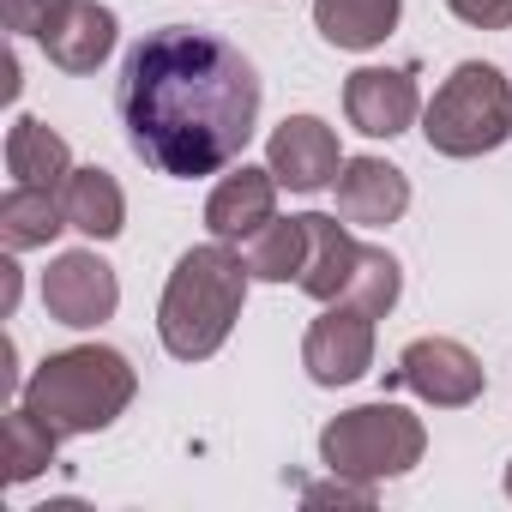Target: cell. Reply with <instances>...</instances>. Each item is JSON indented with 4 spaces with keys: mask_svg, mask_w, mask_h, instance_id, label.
Here are the masks:
<instances>
[{
    "mask_svg": "<svg viewBox=\"0 0 512 512\" xmlns=\"http://www.w3.org/2000/svg\"><path fill=\"white\" fill-rule=\"evenodd\" d=\"M344 115L356 133L368 139H398L416 115H422V97H416V73L410 67H356L344 79Z\"/></svg>",
    "mask_w": 512,
    "mask_h": 512,
    "instance_id": "cell-10",
    "label": "cell"
},
{
    "mask_svg": "<svg viewBox=\"0 0 512 512\" xmlns=\"http://www.w3.org/2000/svg\"><path fill=\"white\" fill-rule=\"evenodd\" d=\"M392 380H398L404 392H416L422 404H434V410H464V404H476L482 386H488L476 350H464L458 338H416V344H404Z\"/></svg>",
    "mask_w": 512,
    "mask_h": 512,
    "instance_id": "cell-7",
    "label": "cell"
},
{
    "mask_svg": "<svg viewBox=\"0 0 512 512\" xmlns=\"http://www.w3.org/2000/svg\"><path fill=\"white\" fill-rule=\"evenodd\" d=\"M410 211V175L386 157H344L338 175V217L356 229H386Z\"/></svg>",
    "mask_w": 512,
    "mask_h": 512,
    "instance_id": "cell-11",
    "label": "cell"
},
{
    "mask_svg": "<svg viewBox=\"0 0 512 512\" xmlns=\"http://www.w3.org/2000/svg\"><path fill=\"white\" fill-rule=\"evenodd\" d=\"M302 368L314 386H356L374 368V320L350 302H332L302 338Z\"/></svg>",
    "mask_w": 512,
    "mask_h": 512,
    "instance_id": "cell-8",
    "label": "cell"
},
{
    "mask_svg": "<svg viewBox=\"0 0 512 512\" xmlns=\"http://www.w3.org/2000/svg\"><path fill=\"white\" fill-rule=\"evenodd\" d=\"M398 19H404V0H314V31L350 55L380 49L398 31Z\"/></svg>",
    "mask_w": 512,
    "mask_h": 512,
    "instance_id": "cell-15",
    "label": "cell"
},
{
    "mask_svg": "<svg viewBox=\"0 0 512 512\" xmlns=\"http://www.w3.org/2000/svg\"><path fill=\"white\" fill-rule=\"evenodd\" d=\"M7 175L19 187H67L73 175V151L55 127H43L37 115H19L7 133Z\"/></svg>",
    "mask_w": 512,
    "mask_h": 512,
    "instance_id": "cell-17",
    "label": "cell"
},
{
    "mask_svg": "<svg viewBox=\"0 0 512 512\" xmlns=\"http://www.w3.org/2000/svg\"><path fill=\"white\" fill-rule=\"evenodd\" d=\"M422 139L440 157H482L512 139V79L494 61H458L422 109Z\"/></svg>",
    "mask_w": 512,
    "mask_h": 512,
    "instance_id": "cell-4",
    "label": "cell"
},
{
    "mask_svg": "<svg viewBox=\"0 0 512 512\" xmlns=\"http://www.w3.org/2000/svg\"><path fill=\"white\" fill-rule=\"evenodd\" d=\"M266 169H272L278 187H290V193L338 187V175H344L338 133H332L320 115H290V121H278V133H272V145H266Z\"/></svg>",
    "mask_w": 512,
    "mask_h": 512,
    "instance_id": "cell-9",
    "label": "cell"
},
{
    "mask_svg": "<svg viewBox=\"0 0 512 512\" xmlns=\"http://www.w3.org/2000/svg\"><path fill=\"white\" fill-rule=\"evenodd\" d=\"M446 7L470 31H512V0H446Z\"/></svg>",
    "mask_w": 512,
    "mask_h": 512,
    "instance_id": "cell-23",
    "label": "cell"
},
{
    "mask_svg": "<svg viewBox=\"0 0 512 512\" xmlns=\"http://www.w3.org/2000/svg\"><path fill=\"white\" fill-rule=\"evenodd\" d=\"M247 266L241 253H229V241H205V247H187L169 284H163V302H157V338L175 362H205L229 344L241 308H247Z\"/></svg>",
    "mask_w": 512,
    "mask_h": 512,
    "instance_id": "cell-2",
    "label": "cell"
},
{
    "mask_svg": "<svg viewBox=\"0 0 512 512\" xmlns=\"http://www.w3.org/2000/svg\"><path fill=\"white\" fill-rule=\"evenodd\" d=\"M19 308V260H13V247H7V260H0V314L13 320Z\"/></svg>",
    "mask_w": 512,
    "mask_h": 512,
    "instance_id": "cell-24",
    "label": "cell"
},
{
    "mask_svg": "<svg viewBox=\"0 0 512 512\" xmlns=\"http://www.w3.org/2000/svg\"><path fill=\"white\" fill-rule=\"evenodd\" d=\"M67 7L73 0H0V19H7L13 37H49Z\"/></svg>",
    "mask_w": 512,
    "mask_h": 512,
    "instance_id": "cell-22",
    "label": "cell"
},
{
    "mask_svg": "<svg viewBox=\"0 0 512 512\" xmlns=\"http://www.w3.org/2000/svg\"><path fill=\"white\" fill-rule=\"evenodd\" d=\"M308 260V223L302 217H272L241 241V266L260 284H296Z\"/></svg>",
    "mask_w": 512,
    "mask_h": 512,
    "instance_id": "cell-19",
    "label": "cell"
},
{
    "mask_svg": "<svg viewBox=\"0 0 512 512\" xmlns=\"http://www.w3.org/2000/svg\"><path fill=\"white\" fill-rule=\"evenodd\" d=\"M506 494H512V464H506Z\"/></svg>",
    "mask_w": 512,
    "mask_h": 512,
    "instance_id": "cell-25",
    "label": "cell"
},
{
    "mask_svg": "<svg viewBox=\"0 0 512 512\" xmlns=\"http://www.w3.org/2000/svg\"><path fill=\"white\" fill-rule=\"evenodd\" d=\"M398 290H404L398 260H392L386 247H362V266H356V278H350L344 302H350V308H362L368 320H386V314L398 308Z\"/></svg>",
    "mask_w": 512,
    "mask_h": 512,
    "instance_id": "cell-21",
    "label": "cell"
},
{
    "mask_svg": "<svg viewBox=\"0 0 512 512\" xmlns=\"http://www.w3.org/2000/svg\"><path fill=\"white\" fill-rule=\"evenodd\" d=\"M67 229V205H61V187H7L0 199V241L13 253H31V247H49L55 235Z\"/></svg>",
    "mask_w": 512,
    "mask_h": 512,
    "instance_id": "cell-18",
    "label": "cell"
},
{
    "mask_svg": "<svg viewBox=\"0 0 512 512\" xmlns=\"http://www.w3.org/2000/svg\"><path fill=\"white\" fill-rule=\"evenodd\" d=\"M61 205H67V229H79V235H91V241H115V235L127 229V193H121V181H115L109 169H97V163H85V169L67 175Z\"/></svg>",
    "mask_w": 512,
    "mask_h": 512,
    "instance_id": "cell-16",
    "label": "cell"
},
{
    "mask_svg": "<svg viewBox=\"0 0 512 512\" xmlns=\"http://www.w3.org/2000/svg\"><path fill=\"white\" fill-rule=\"evenodd\" d=\"M115 109L139 163L175 181H199L247 151L260 127V73L211 31L163 25L127 55Z\"/></svg>",
    "mask_w": 512,
    "mask_h": 512,
    "instance_id": "cell-1",
    "label": "cell"
},
{
    "mask_svg": "<svg viewBox=\"0 0 512 512\" xmlns=\"http://www.w3.org/2000/svg\"><path fill=\"white\" fill-rule=\"evenodd\" d=\"M55 446H61V434L37 416V410H13L7 416V482H31V476H43L49 464H55Z\"/></svg>",
    "mask_w": 512,
    "mask_h": 512,
    "instance_id": "cell-20",
    "label": "cell"
},
{
    "mask_svg": "<svg viewBox=\"0 0 512 512\" xmlns=\"http://www.w3.org/2000/svg\"><path fill=\"white\" fill-rule=\"evenodd\" d=\"M302 223H308V260H302L296 290L314 296V302H344V290L362 266V241L326 211H302Z\"/></svg>",
    "mask_w": 512,
    "mask_h": 512,
    "instance_id": "cell-13",
    "label": "cell"
},
{
    "mask_svg": "<svg viewBox=\"0 0 512 512\" xmlns=\"http://www.w3.org/2000/svg\"><path fill=\"white\" fill-rule=\"evenodd\" d=\"M43 308L55 326H73V332H91L103 320H115L121 308V284H115V266L97 260L91 247H73V253H55L49 272H43Z\"/></svg>",
    "mask_w": 512,
    "mask_h": 512,
    "instance_id": "cell-6",
    "label": "cell"
},
{
    "mask_svg": "<svg viewBox=\"0 0 512 512\" xmlns=\"http://www.w3.org/2000/svg\"><path fill=\"white\" fill-rule=\"evenodd\" d=\"M115 37H121V25H115L109 7H97V0H73V7L61 13V25H55L49 37H37V43H43V55H49L61 73L85 79V73H97V67L115 55Z\"/></svg>",
    "mask_w": 512,
    "mask_h": 512,
    "instance_id": "cell-14",
    "label": "cell"
},
{
    "mask_svg": "<svg viewBox=\"0 0 512 512\" xmlns=\"http://www.w3.org/2000/svg\"><path fill=\"white\" fill-rule=\"evenodd\" d=\"M422 452H428L422 416H410L404 404H386V398L356 404L320 428V464L344 482H392V476L416 470Z\"/></svg>",
    "mask_w": 512,
    "mask_h": 512,
    "instance_id": "cell-5",
    "label": "cell"
},
{
    "mask_svg": "<svg viewBox=\"0 0 512 512\" xmlns=\"http://www.w3.org/2000/svg\"><path fill=\"white\" fill-rule=\"evenodd\" d=\"M139 392V374L121 350L109 344H73L37 362V374L25 380L19 404L37 410L61 440L67 434H103Z\"/></svg>",
    "mask_w": 512,
    "mask_h": 512,
    "instance_id": "cell-3",
    "label": "cell"
},
{
    "mask_svg": "<svg viewBox=\"0 0 512 512\" xmlns=\"http://www.w3.org/2000/svg\"><path fill=\"white\" fill-rule=\"evenodd\" d=\"M272 217H278V175L272 169H253V163L229 169L211 187V199H205V229L217 241H235V247L260 223H272Z\"/></svg>",
    "mask_w": 512,
    "mask_h": 512,
    "instance_id": "cell-12",
    "label": "cell"
}]
</instances>
